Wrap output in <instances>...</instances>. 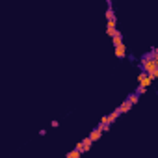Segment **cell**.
<instances>
[{"mask_svg":"<svg viewBox=\"0 0 158 158\" xmlns=\"http://www.w3.org/2000/svg\"><path fill=\"white\" fill-rule=\"evenodd\" d=\"M141 69H143L145 73L152 74V73L158 69V63H156V60H154V58H147V60H141Z\"/></svg>","mask_w":158,"mask_h":158,"instance_id":"1","label":"cell"},{"mask_svg":"<svg viewBox=\"0 0 158 158\" xmlns=\"http://www.w3.org/2000/svg\"><path fill=\"white\" fill-rule=\"evenodd\" d=\"M115 56H117V58H125V56H127V47H125V43H121V45L115 47Z\"/></svg>","mask_w":158,"mask_h":158,"instance_id":"2","label":"cell"},{"mask_svg":"<svg viewBox=\"0 0 158 158\" xmlns=\"http://www.w3.org/2000/svg\"><path fill=\"white\" fill-rule=\"evenodd\" d=\"M152 80H154V78H152V74H145V76L141 78V80H139L138 84H141V86H145V88H149V86L152 84Z\"/></svg>","mask_w":158,"mask_h":158,"instance_id":"3","label":"cell"},{"mask_svg":"<svg viewBox=\"0 0 158 158\" xmlns=\"http://www.w3.org/2000/svg\"><path fill=\"white\" fill-rule=\"evenodd\" d=\"M130 108H132V102H130L128 99H127V101H123V102L119 104V110H121V114H127Z\"/></svg>","mask_w":158,"mask_h":158,"instance_id":"4","label":"cell"},{"mask_svg":"<svg viewBox=\"0 0 158 158\" xmlns=\"http://www.w3.org/2000/svg\"><path fill=\"white\" fill-rule=\"evenodd\" d=\"M101 134H102V130H101V127H97V128H93V130L89 132V138H91L93 141H97V139L101 138Z\"/></svg>","mask_w":158,"mask_h":158,"instance_id":"5","label":"cell"},{"mask_svg":"<svg viewBox=\"0 0 158 158\" xmlns=\"http://www.w3.org/2000/svg\"><path fill=\"white\" fill-rule=\"evenodd\" d=\"M112 39H114V45L117 47V45H121V43H123V34H121V32L117 30V32L114 34V37H112Z\"/></svg>","mask_w":158,"mask_h":158,"instance_id":"6","label":"cell"},{"mask_svg":"<svg viewBox=\"0 0 158 158\" xmlns=\"http://www.w3.org/2000/svg\"><path fill=\"white\" fill-rule=\"evenodd\" d=\"M82 141H84V152H86V151H89V149H91V145L95 143V141H93V139H91L89 136H88L86 139H82Z\"/></svg>","mask_w":158,"mask_h":158,"instance_id":"7","label":"cell"},{"mask_svg":"<svg viewBox=\"0 0 158 158\" xmlns=\"http://www.w3.org/2000/svg\"><path fill=\"white\" fill-rule=\"evenodd\" d=\"M127 99H128V101H130L132 104H136V102L139 101V93H136V91H134V93H130V95H128Z\"/></svg>","mask_w":158,"mask_h":158,"instance_id":"8","label":"cell"},{"mask_svg":"<svg viewBox=\"0 0 158 158\" xmlns=\"http://www.w3.org/2000/svg\"><path fill=\"white\" fill-rule=\"evenodd\" d=\"M119 115H121V110H119V108H115V110H114V112L110 114V123H114V121H115V119H117Z\"/></svg>","mask_w":158,"mask_h":158,"instance_id":"9","label":"cell"},{"mask_svg":"<svg viewBox=\"0 0 158 158\" xmlns=\"http://www.w3.org/2000/svg\"><path fill=\"white\" fill-rule=\"evenodd\" d=\"M80 154H82V151H78V149H74V151H71V152L67 154V158H80Z\"/></svg>","mask_w":158,"mask_h":158,"instance_id":"10","label":"cell"},{"mask_svg":"<svg viewBox=\"0 0 158 158\" xmlns=\"http://www.w3.org/2000/svg\"><path fill=\"white\" fill-rule=\"evenodd\" d=\"M145 91H147V88H145V86H141V84L136 88V93H139V95H141V93H145Z\"/></svg>","mask_w":158,"mask_h":158,"instance_id":"11","label":"cell"},{"mask_svg":"<svg viewBox=\"0 0 158 158\" xmlns=\"http://www.w3.org/2000/svg\"><path fill=\"white\" fill-rule=\"evenodd\" d=\"M101 123H102V125H112V123H110V115H104V117L101 119Z\"/></svg>","mask_w":158,"mask_h":158,"instance_id":"12","label":"cell"},{"mask_svg":"<svg viewBox=\"0 0 158 158\" xmlns=\"http://www.w3.org/2000/svg\"><path fill=\"white\" fill-rule=\"evenodd\" d=\"M74 149H78V151H82V152H84V141H80V143H74Z\"/></svg>","mask_w":158,"mask_h":158,"instance_id":"13","label":"cell"},{"mask_svg":"<svg viewBox=\"0 0 158 158\" xmlns=\"http://www.w3.org/2000/svg\"><path fill=\"white\" fill-rule=\"evenodd\" d=\"M152 78H158V69H156V71L152 73Z\"/></svg>","mask_w":158,"mask_h":158,"instance_id":"14","label":"cell"},{"mask_svg":"<svg viewBox=\"0 0 158 158\" xmlns=\"http://www.w3.org/2000/svg\"><path fill=\"white\" fill-rule=\"evenodd\" d=\"M154 50H156V52H158V45H156V47H154Z\"/></svg>","mask_w":158,"mask_h":158,"instance_id":"15","label":"cell"}]
</instances>
